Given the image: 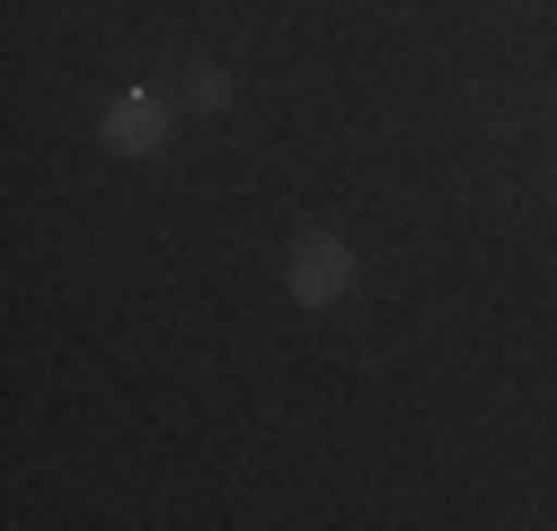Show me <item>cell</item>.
Here are the masks:
<instances>
[{
    "instance_id": "obj_1",
    "label": "cell",
    "mask_w": 557,
    "mask_h": 531,
    "mask_svg": "<svg viewBox=\"0 0 557 531\" xmlns=\"http://www.w3.org/2000/svg\"><path fill=\"white\" fill-rule=\"evenodd\" d=\"M345 284H355V248H345L336 231H301L293 239V301L327 310V301H345Z\"/></svg>"
},
{
    "instance_id": "obj_2",
    "label": "cell",
    "mask_w": 557,
    "mask_h": 531,
    "mask_svg": "<svg viewBox=\"0 0 557 531\" xmlns=\"http://www.w3.org/2000/svg\"><path fill=\"white\" fill-rule=\"evenodd\" d=\"M160 143H169V107H160L151 89H124V98L107 107V151L143 160V151H160Z\"/></svg>"
},
{
    "instance_id": "obj_3",
    "label": "cell",
    "mask_w": 557,
    "mask_h": 531,
    "mask_svg": "<svg viewBox=\"0 0 557 531\" xmlns=\"http://www.w3.org/2000/svg\"><path fill=\"white\" fill-rule=\"evenodd\" d=\"M186 98H195L203 115H213V107H231V72H222V62H195V72H186Z\"/></svg>"
}]
</instances>
